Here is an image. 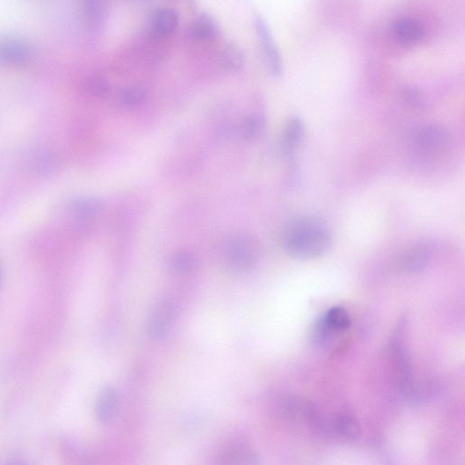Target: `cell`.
<instances>
[{
  "mask_svg": "<svg viewBox=\"0 0 465 465\" xmlns=\"http://www.w3.org/2000/svg\"><path fill=\"white\" fill-rule=\"evenodd\" d=\"M284 250L299 260L318 259L329 251L333 236L316 216H299L290 222L283 236Z\"/></svg>",
  "mask_w": 465,
  "mask_h": 465,
  "instance_id": "cell-1",
  "label": "cell"
},
{
  "mask_svg": "<svg viewBox=\"0 0 465 465\" xmlns=\"http://www.w3.org/2000/svg\"><path fill=\"white\" fill-rule=\"evenodd\" d=\"M259 245L250 236H233L224 247V262L229 270L244 272L253 268L259 257Z\"/></svg>",
  "mask_w": 465,
  "mask_h": 465,
  "instance_id": "cell-2",
  "label": "cell"
},
{
  "mask_svg": "<svg viewBox=\"0 0 465 465\" xmlns=\"http://www.w3.org/2000/svg\"><path fill=\"white\" fill-rule=\"evenodd\" d=\"M351 325V316L345 308L332 307L316 321L313 338L322 348H328L341 334L350 329Z\"/></svg>",
  "mask_w": 465,
  "mask_h": 465,
  "instance_id": "cell-3",
  "label": "cell"
},
{
  "mask_svg": "<svg viewBox=\"0 0 465 465\" xmlns=\"http://www.w3.org/2000/svg\"><path fill=\"white\" fill-rule=\"evenodd\" d=\"M410 140L414 147L425 152H440L449 146L450 134L439 125L423 124L411 130Z\"/></svg>",
  "mask_w": 465,
  "mask_h": 465,
  "instance_id": "cell-4",
  "label": "cell"
},
{
  "mask_svg": "<svg viewBox=\"0 0 465 465\" xmlns=\"http://www.w3.org/2000/svg\"><path fill=\"white\" fill-rule=\"evenodd\" d=\"M177 310L173 302L162 299L151 313L148 321V333L155 340H163L170 334L176 320Z\"/></svg>",
  "mask_w": 465,
  "mask_h": 465,
  "instance_id": "cell-5",
  "label": "cell"
},
{
  "mask_svg": "<svg viewBox=\"0 0 465 465\" xmlns=\"http://www.w3.org/2000/svg\"><path fill=\"white\" fill-rule=\"evenodd\" d=\"M34 51L28 43L17 38L0 40V65L22 67L31 63Z\"/></svg>",
  "mask_w": 465,
  "mask_h": 465,
  "instance_id": "cell-6",
  "label": "cell"
},
{
  "mask_svg": "<svg viewBox=\"0 0 465 465\" xmlns=\"http://www.w3.org/2000/svg\"><path fill=\"white\" fill-rule=\"evenodd\" d=\"M99 212L100 203L92 197L75 198L67 206L68 218L78 229H84L90 226Z\"/></svg>",
  "mask_w": 465,
  "mask_h": 465,
  "instance_id": "cell-7",
  "label": "cell"
},
{
  "mask_svg": "<svg viewBox=\"0 0 465 465\" xmlns=\"http://www.w3.org/2000/svg\"><path fill=\"white\" fill-rule=\"evenodd\" d=\"M254 24H256L257 37H259L263 53H265L268 67L275 76H280L283 70L282 60H281L277 47H275V41L272 40L268 24L260 17H256Z\"/></svg>",
  "mask_w": 465,
  "mask_h": 465,
  "instance_id": "cell-8",
  "label": "cell"
},
{
  "mask_svg": "<svg viewBox=\"0 0 465 465\" xmlns=\"http://www.w3.org/2000/svg\"><path fill=\"white\" fill-rule=\"evenodd\" d=\"M179 25V15L171 8H158L151 13L147 28L155 37L163 38L173 33Z\"/></svg>",
  "mask_w": 465,
  "mask_h": 465,
  "instance_id": "cell-9",
  "label": "cell"
},
{
  "mask_svg": "<svg viewBox=\"0 0 465 465\" xmlns=\"http://www.w3.org/2000/svg\"><path fill=\"white\" fill-rule=\"evenodd\" d=\"M117 392L111 386L104 387L97 396L95 414L99 423H108L113 417L117 407Z\"/></svg>",
  "mask_w": 465,
  "mask_h": 465,
  "instance_id": "cell-10",
  "label": "cell"
},
{
  "mask_svg": "<svg viewBox=\"0 0 465 465\" xmlns=\"http://www.w3.org/2000/svg\"><path fill=\"white\" fill-rule=\"evenodd\" d=\"M430 260L431 252L429 248L418 245L404 254L401 260V268L407 272H418L426 268Z\"/></svg>",
  "mask_w": 465,
  "mask_h": 465,
  "instance_id": "cell-11",
  "label": "cell"
},
{
  "mask_svg": "<svg viewBox=\"0 0 465 465\" xmlns=\"http://www.w3.org/2000/svg\"><path fill=\"white\" fill-rule=\"evenodd\" d=\"M218 29L214 17L209 14H201L191 23L189 33L194 40L206 41L215 38L218 34Z\"/></svg>",
  "mask_w": 465,
  "mask_h": 465,
  "instance_id": "cell-12",
  "label": "cell"
},
{
  "mask_svg": "<svg viewBox=\"0 0 465 465\" xmlns=\"http://www.w3.org/2000/svg\"><path fill=\"white\" fill-rule=\"evenodd\" d=\"M393 34L400 42L414 44L423 38V29L420 24L410 17L398 20L393 25Z\"/></svg>",
  "mask_w": 465,
  "mask_h": 465,
  "instance_id": "cell-13",
  "label": "cell"
},
{
  "mask_svg": "<svg viewBox=\"0 0 465 465\" xmlns=\"http://www.w3.org/2000/svg\"><path fill=\"white\" fill-rule=\"evenodd\" d=\"M222 464H259L256 454L247 446L236 444L228 447L219 456Z\"/></svg>",
  "mask_w": 465,
  "mask_h": 465,
  "instance_id": "cell-14",
  "label": "cell"
},
{
  "mask_svg": "<svg viewBox=\"0 0 465 465\" xmlns=\"http://www.w3.org/2000/svg\"><path fill=\"white\" fill-rule=\"evenodd\" d=\"M306 134L304 121L299 117L290 118L284 131V147L287 154H292L295 147L303 141Z\"/></svg>",
  "mask_w": 465,
  "mask_h": 465,
  "instance_id": "cell-15",
  "label": "cell"
},
{
  "mask_svg": "<svg viewBox=\"0 0 465 465\" xmlns=\"http://www.w3.org/2000/svg\"><path fill=\"white\" fill-rule=\"evenodd\" d=\"M31 156V167L35 173L49 174L57 170L58 168V156L51 150L40 149L35 151Z\"/></svg>",
  "mask_w": 465,
  "mask_h": 465,
  "instance_id": "cell-16",
  "label": "cell"
},
{
  "mask_svg": "<svg viewBox=\"0 0 465 465\" xmlns=\"http://www.w3.org/2000/svg\"><path fill=\"white\" fill-rule=\"evenodd\" d=\"M147 92L139 85H129L118 92L117 101L126 108H134L146 99Z\"/></svg>",
  "mask_w": 465,
  "mask_h": 465,
  "instance_id": "cell-17",
  "label": "cell"
},
{
  "mask_svg": "<svg viewBox=\"0 0 465 465\" xmlns=\"http://www.w3.org/2000/svg\"><path fill=\"white\" fill-rule=\"evenodd\" d=\"M222 63L231 71H238L245 65V55L238 46L228 44L222 53Z\"/></svg>",
  "mask_w": 465,
  "mask_h": 465,
  "instance_id": "cell-18",
  "label": "cell"
},
{
  "mask_svg": "<svg viewBox=\"0 0 465 465\" xmlns=\"http://www.w3.org/2000/svg\"><path fill=\"white\" fill-rule=\"evenodd\" d=\"M197 260L188 252H180L172 257L170 266L172 270L177 274H188L195 268Z\"/></svg>",
  "mask_w": 465,
  "mask_h": 465,
  "instance_id": "cell-19",
  "label": "cell"
},
{
  "mask_svg": "<svg viewBox=\"0 0 465 465\" xmlns=\"http://www.w3.org/2000/svg\"><path fill=\"white\" fill-rule=\"evenodd\" d=\"M336 430L341 437L346 439H355L360 434V427L357 421L350 416H341L336 422Z\"/></svg>",
  "mask_w": 465,
  "mask_h": 465,
  "instance_id": "cell-20",
  "label": "cell"
},
{
  "mask_svg": "<svg viewBox=\"0 0 465 465\" xmlns=\"http://www.w3.org/2000/svg\"><path fill=\"white\" fill-rule=\"evenodd\" d=\"M266 121L261 117H250L243 122L242 133L245 138L254 139L265 131Z\"/></svg>",
  "mask_w": 465,
  "mask_h": 465,
  "instance_id": "cell-21",
  "label": "cell"
},
{
  "mask_svg": "<svg viewBox=\"0 0 465 465\" xmlns=\"http://www.w3.org/2000/svg\"><path fill=\"white\" fill-rule=\"evenodd\" d=\"M402 97H404V100L407 105L411 106V108L416 109V111H423L427 108L425 97L416 88H405Z\"/></svg>",
  "mask_w": 465,
  "mask_h": 465,
  "instance_id": "cell-22",
  "label": "cell"
},
{
  "mask_svg": "<svg viewBox=\"0 0 465 465\" xmlns=\"http://www.w3.org/2000/svg\"><path fill=\"white\" fill-rule=\"evenodd\" d=\"M0 283H1V271H0Z\"/></svg>",
  "mask_w": 465,
  "mask_h": 465,
  "instance_id": "cell-23",
  "label": "cell"
}]
</instances>
